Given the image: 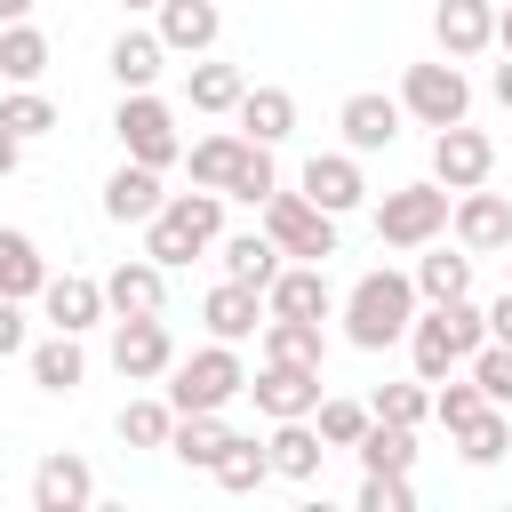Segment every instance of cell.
<instances>
[{
    "label": "cell",
    "instance_id": "obj_1",
    "mask_svg": "<svg viewBox=\"0 0 512 512\" xmlns=\"http://www.w3.org/2000/svg\"><path fill=\"white\" fill-rule=\"evenodd\" d=\"M216 240H224V192H208V184L168 192V200L144 216V256H152L160 272L192 264V256H200V248H216Z\"/></svg>",
    "mask_w": 512,
    "mask_h": 512
},
{
    "label": "cell",
    "instance_id": "obj_2",
    "mask_svg": "<svg viewBox=\"0 0 512 512\" xmlns=\"http://www.w3.org/2000/svg\"><path fill=\"white\" fill-rule=\"evenodd\" d=\"M488 344V312L472 304V296H448V304H424L416 320H408V352H416V376L424 384H440V376H456L472 352Z\"/></svg>",
    "mask_w": 512,
    "mask_h": 512
},
{
    "label": "cell",
    "instance_id": "obj_3",
    "mask_svg": "<svg viewBox=\"0 0 512 512\" xmlns=\"http://www.w3.org/2000/svg\"><path fill=\"white\" fill-rule=\"evenodd\" d=\"M408 320H416V280H408V272L376 264V272H360V280H352V296H344V344L384 352V344H400V336H408Z\"/></svg>",
    "mask_w": 512,
    "mask_h": 512
},
{
    "label": "cell",
    "instance_id": "obj_4",
    "mask_svg": "<svg viewBox=\"0 0 512 512\" xmlns=\"http://www.w3.org/2000/svg\"><path fill=\"white\" fill-rule=\"evenodd\" d=\"M248 392V368H240V352L224 344V336H208L192 360H168V408L176 416H192V408H232Z\"/></svg>",
    "mask_w": 512,
    "mask_h": 512
},
{
    "label": "cell",
    "instance_id": "obj_5",
    "mask_svg": "<svg viewBox=\"0 0 512 512\" xmlns=\"http://www.w3.org/2000/svg\"><path fill=\"white\" fill-rule=\"evenodd\" d=\"M112 136L128 160L144 168H176L184 160V136H176V112L152 96V88H120V112H112Z\"/></svg>",
    "mask_w": 512,
    "mask_h": 512
},
{
    "label": "cell",
    "instance_id": "obj_6",
    "mask_svg": "<svg viewBox=\"0 0 512 512\" xmlns=\"http://www.w3.org/2000/svg\"><path fill=\"white\" fill-rule=\"evenodd\" d=\"M448 184H400V192H384L376 200V240L384 248H432L440 232H448Z\"/></svg>",
    "mask_w": 512,
    "mask_h": 512
},
{
    "label": "cell",
    "instance_id": "obj_7",
    "mask_svg": "<svg viewBox=\"0 0 512 512\" xmlns=\"http://www.w3.org/2000/svg\"><path fill=\"white\" fill-rule=\"evenodd\" d=\"M400 112L424 120V128L464 120V112H472V80H464V64H456V56H440V64H408V72H400Z\"/></svg>",
    "mask_w": 512,
    "mask_h": 512
},
{
    "label": "cell",
    "instance_id": "obj_8",
    "mask_svg": "<svg viewBox=\"0 0 512 512\" xmlns=\"http://www.w3.org/2000/svg\"><path fill=\"white\" fill-rule=\"evenodd\" d=\"M264 232H272V248L296 256V264H328V256H336V216L312 208L304 192H272V200H264Z\"/></svg>",
    "mask_w": 512,
    "mask_h": 512
},
{
    "label": "cell",
    "instance_id": "obj_9",
    "mask_svg": "<svg viewBox=\"0 0 512 512\" xmlns=\"http://www.w3.org/2000/svg\"><path fill=\"white\" fill-rule=\"evenodd\" d=\"M168 360H176V336H168L160 312H128V320L112 328V368H120L128 384H160Z\"/></svg>",
    "mask_w": 512,
    "mask_h": 512
},
{
    "label": "cell",
    "instance_id": "obj_10",
    "mask_svg": "<svg viewBox=\"0 0 512 512\" xmlns=\"http://www.w3.org/2000/svg\"><path fill=\"white\" fill-rule=\"evenodd\" d=\"M448 232H456V248L496 256V248H512V200H504V192H488V184H472V192H456V200H448Z\"/></svg>",
    "mask_w": 512,
    "mask_h": 512
},
{
    "label": "cell",
    "instance_id": "obj_11",
    "mask_svg": "<svg viewBox=\"0 0 512 512\" xmlns=\"http://www.w3.org/2000/svg\"><path fill=\"white\" fill-rule=\"evenodd\" d=\"M488 168H496V144H488L480 128H464V120L432 128V184L472 192V184H488Z\"/></svg>",
    "mask_w": 512,
    "mask_h": 512
},
{
    "label": "cell",
    "instance_id": "obj_12",
    "mask_svg": "<svg viewBox=\"0 0 512 512\" xmlns=\"http://www.w3.org/2000/svg\"><path fill=\"white\" fill-rule=\"evenodd\" d=\"M400 96H384V88H352L344 104H336V128H344V152H384V144H400Z\"/></svg>",
    "mask_w": 512,
    "mask_h": 512
},
{
    "label": "cell",
    "instance_id": "obj_13",
    "mask_svg": "<svg viewBox=\"0 0 512 512\" xmlns=\"http://www.w3.org/2000/svg\"><path fill=\"white\" fill-rule=\"evenodd\" d=\"M296 192H304L312 208H328V216H352V208L368 200L360 152H312V160H304V176H296Z\"/></svg>",
    "mask_w": 512,
    "mask_h": 512
},
{
    "label": "cell",
    "instance_id": "obj_14",
    "mask_svg": "<svg viewBox=\"0 0 512 512\" xmlns=\"http://www.w3.org/2000/svg\"><path fill=\"white\" fill-rule=\"evenodd\" d=\"M248 400H256V416H312L320 408V368H296V360H264L256 376H248Z\"/></svg>",
    "mask_w": 512,
    "mask_h": 512
},
{
    "label": "cell",
    "instance_id": "obj_15",
    "mask_svg": "<svg viewBox=\"0 0 512 512\" xmlns=\"http://www.w3.org/2000/svg\"><path fill=\"white\" fill-rule=\"evenodd\" d=\"M432 40H440V56L472 64L480 48H496V0H440L432 8Z\"/></svg>",
    "mask_w": 512,
    "mask_h": 512
},
{
    "label": "cell",
    "instance_id": "obj_16",
    "mask_svg": "<svg viewBox=\"0 0 512 512\" xmlns=\"http://www.w3.org/2000/svg\"><path fill=\"white\" fill-rule=\"evenodd\" d=\"M40 304H48V328L88 336V328L104 320V280H88V272H48V280H40Z\"/></svg>",
    "mask_w": 512,
    "mask_h": 512
},
{
    "label": "cell",
    "instance_id": "obj_17",
    "mask_svg": "<svg viewBox=\"0 0 512 512\" xmlns=\"http://www.w3.org/2000/svg\"><path fill=\"white\" fill-rule=\"evenodd\" d=\"M264 312H280V320H328L336 312V288H328L320 264H280V280L264 288Z\"/></svg>",
    "mask_w": 512,
    "mask_h": 512
},
{
    "label": "cell",
    "instance_id": "obj_18",
    "mask_svg": "<svg viewBox=\"0 0 512 512\" xmlns=\"http://www.w3.org/2000/svg\"><path fill=\"white\" fill-rule=\"evenodd\" d=\"M200 320H208V336L240 344V336L264 328V288H248V280H216V288L200 296Z\"/></svg>",
    "mask_w": 512,
    "mask_h": 512
},
{
    "label": "cell",
    "instance_id": "obj_19",
    "mask_svg": "<svg viewBox=\"0 0 512 512\" xmlns=\"http://www.w3.org/2000/svg\"><path fill=\"white\" fill-rule=\"evenodd\" d=\"M88 496H96V472H88L72 448L40 456V472H32V512H80Z\"/></svg>",
    "mask_w": 512,
    "mask_h": 512
},
{
    "label": "cell",
    "instance_id": "obj_20",
    "mask_svg": "<svg viewBox=\"0 0 512 512\" xmlns=\"http://www.w3.org/2000/svg\"><path fill=\"white\" fill-rule=\"evenodd\" d=\"M152 16H160L152 32H160V48H168V56H208V48H216V24H224V16H216V0H160Z\"/></svg>",
    "mask_w": 512,
    "mask_h": 512
},
{
    "label": "cell",
    "instance_id": "obj_21",
    "mask_svg": "<svg viewBox=\"0 0 512 512\" xmlns=\"http://www.w3.org/2000/svg\"><path fill=\"white\" fill-rule=\"evenodd\" d=\"M168 304V272L152 264V256H128V264H112L104 272V312H160Z\"/></svg>",
    "mask_w": 512,
    "mask_h": 512
},
{
    "label": "cell",
    "instance_id": "obj_22",
    "mask_svg": "<svg viewBox=\"0 0 512 512\" xmlns=\"http://www.w3.org/2000/svg\"><path fill=\"white\" fill-rule=\"evenodd\" d=\"M160 200H168V192H160V168H144V160H120V168L104 176V216H112V224H144Z\"/></svg>",
    "mask_w": 512,
    "mask_h": 512
},
{
    "label": "cell",
    "instance_id": "obj_23",
    "mask_svg": "<svg viewBox=\"0 0 512 512\" xmlns=\"http://www.w3.org/2000/svg\"><path fill=\"white\" fill-rule=\"evenodd\" d=\"M224 440H232L224 408H192V416H176V424H168V456H176L184 472H208V464L224 456Z\"/></svg>",
    "mask_w": 512,
    "mask_h": 512
},
{
    "label": "cell",
    "instance_id": "obj_24",
    "mask_svg": "<svg viewBox=\"0 0 512 512\" xmlns=\"http://www.w3.org/2000/svg\"><path fill=\"white\" fill-rule=\"evenodd\" d=\"M24 360H32V384H40V392H80V376H88V352H80V336H72V328H56V336L24 344Z\"/></svg>",
    "mask_w": 512,
    "mask_h": 512
},
{
    "label": "cell",
    "instance_id": "obj_25",
    "mask_svg": "<svg viewBox=\"0 0 512 512\" xmlns=\"http://www.w3.org/2000/svg\"><path fill=\"white\" fill-rule=\"evenodd\" d=\"M264 456H272V472H280V480H320L328 440L312 432V416H280V432L264 440Z\"/></svg>",
    "mask_w": 512,
    "mask_h": 512
},
{
    "label": "cell",
    "instance_id": "obj_26",
    "mask_svg": "<svg viewBox=\"0 0 512 512\" xmlns=\"http://www.w3.org/2000/svg\"><path fill=\"white\" fill-rule=\"evenodd\" d=\"M232 120H240L248 144H280V136L296 128V96H288V88H240Z\"/></svg>",
    "mask_w": 512,
    "mask_h": 512
},
{
    "label": "cell",
    "instance_id": "obj_27",
    "mask_svg": "<svg viewBox=\"0 0 512 512\" xmlns=\"http://www.w3.org/2000/svg\"><path fill=\"white\" fill-rule=\"evenodd\" d=\"M264 360L320 368V360H328V328H320V320H280V312H264Z\"/></svg>",
    "mask_w": 512,
    "mask_h": 512
},
{
    "label": "cell",
    "instance_id": "obj_28",
    "mask_svg": "<svg viewBox=\"0 0 512 512\" xmlns=\"http://www.w3.org/2000/svg\"><path fill=\"white\" fill-rule=\"evenodd\" d=\"M40 280H48V256L32 248V232H8L0 224V296H40Z\"/></svg>",
    "mask_w": 512,
    "mask_h": 512
},
{
    "label": "cell",
    "instance_id": "obj_29",
    "mask_svg": "<svg viewBox=\"0 0 512 512\" xmlns=\"http://www.w3.org/2000/svg\"><path fill=\"white\" fill-rule=\"evenodd\" d=\"M224 280L272 288V280H280V248H272V232H232V240H224Z\"/></svg>",
    "mask_w": 512,
    "mask_h": 512
},
{
    "label": "cell",
    "instance_id": "obj_30",
    "mask_svg": "<svg viewBox=\"0 0 512 512\" xmlns=\"http://www.w3.org/2000/svg\"><path fill=\"white\" fill-rule=\"evenodd\" d=\"M408 280H416V304L472 296V248H464V256H448V248H440V256H416V272H408Z\"/></svg>",
    "mask_w": 512,
    "mask_h": 512
},
{
    "label": "cell",
    "instance_id": "obj_31",
    "mask_svg": "<svg viewBox=\"0 0 512 512\" xmlns=\"http://www.w3.org/2000/svg\"><path fill=\"white\" fill-rule=\"evenodd\" d=\"M352 448H360V464H368V472H416V432H408V424L368 416V432H360Z\"/></svg>",
    "mask_w": 512,
    "mask_h": 512
},
{
    "label": "cell",
    "instance_id": "obj_32",
    "mask_svg": "<svg viewBox=\"0 0 512 512\" xmlns=\"http://www.w3.org/2000/svg\"><path fill=\"white\" fill-rule=\"evenodd\" d=\"M208 472H216V488H232V496H248V488H264V480H272V456H264V440H248V432H232V440H224V456H216Z\"/></svg>",
    "mask_w": 512,
    "mask_h": 512
},
{
    "label": "cell",
    "instance_id": "obj_33",
    "mask_svg": "<svg viewBox=\"0 0 512 512\" xmlns=\"http://www.w3.org/2000/svg\"><path fill=\"white\" fill-rule=\"evenodd\" d=\"M0 72H8L16 88H32V80L48 72V32H40V24H24V16H16V24H0Z\"/></svg>",
    "mask_w": 512,
    "mask_h": 512
},
{
    "label": "cell",
    "instance_id": "obj_34",
    "mask_svg": "<svg viewBox=\"0 0 512 512\" xmlns=\"http://www.w3.org/2000/svg\"><path fill=\"white\" fill-rule=\"evenodd\" d=\"M160 64H168L160 32H120V40H112V80H120V88H152Z\"/></svg>",
    "mask_w": 512,
    "mask_h": 512
},
{
    "label": "cell",
    "instance_id": "obj_35",
    "mask_svg": "<svg viewBox=\"0 0 512 512\" xmlns=\"http://www.w3.org/2000/svg\"><path fill=\"white\" fill-rule=\"evenodd\" d=\"M240 64H208V56H192V72H184V96H192V112H232L240 104Z\"/></svg>",
    "mask_w": 512,
    "mask_h": 512
},
{
    "label": "cell",
    "instance_id": "obj_36",
    "mask_svg": "<svg viewBox=\"0 0 512 512\" xmlns=\"http://www.w3.org/2000/svg\"><path fill=\"white\" fill-rule=\"evenodd\" d=\"M448 440H456V456H464V464H480V472H488V464L512 448V416H504V408H480V416H472V424H456Z\"/></svg>",
    "mask_w": 512,
    "mask_h": 512
},
{
    "label": "cell",
    "instance_id": "obj_37",
    "mask_svg": "<svg viewBox=\"0 0 512 512\" xmlns=\"http://www.w3.org/2000/svg\"><path fill=\"white\" fill-rule=\"evenodd\" d=\"M240 152H248V136H200L184 160H192V184H208V192H224L232 184V168H240Z\"/></svg>",
    "mask_w": 512,
    "mask_h": 512
},
{
    "label": "cell",
    "instance_id": "obj_38",
    "mask_svg": "<svg viewBox=\"0 0 512 512\" xmlns=\"http://www.w3.org/2000/svg\"><path fill=\"white\" fill-rule=\"evenodd\" d=\"M280 192V168H272V144H248L240 152V168H232V184H224V200H248V208H264Z\"/></svg>",
    "mask_w": 512,
    "mask_h": 512
},
{
    "label": "cell",
    "instance_id": "obj_39",
    "mask_svg": "<svg viewBox=\"0 0 512 512\" xmlns=\"http://www.w3.org/2000/svg\"><path fill=\"white\" fill-rule=\"evenodd\" d=\"M368 416H384V424H408V432H416V424L432 416V384H424V376H416V384H376Z\"/></svg>",
    "mask_w": 512,
    "mask_h": 512
},
{
    "label": "cell",
    "instance_id": "obj_40",
    "mask_svg": "<svg viewBox=\"0 0 512 512\" xmlns=\"http://www.w3.org/2000/svg\"><path fill=\"white\" fill-rule=\"evenodd\" d=\"M312 432H320L328 448H352V440L368 432V400H328V392H320V408H312Z\"/></svg>",
    "mask_w": 512,
    "mask_h": 512
},
{
    "label": "cell",
    "instance_id": "obj_41",
    "mask_svg": "<svg viewBox=\"0 0 512 512\" xmlns=\"http://www.w3.org/2000/svg\"><path fill=\"white\" fill-rule=\"evenodd\" d=\"M168 424H176L168 400H128V408H120V440H128V448H168Z\"/></svg>",
    "mask_w": 512,
    "mask_h": 512
},
{
    "label": "cell",
    "instance_id": "obj_42",
    "mask_svg": "<svg viewBox=\"0 0 512 512\" xmlns=\"http://www.w3.org/2000/svg\"><path fill=\"white\" fill-rule=\"evenodd\" d=\"M0 128L32 144V136H48V128H56V104H48L40 88H16V96H0Z\"/></svg>",
    "mask_w": 512,
    "mask_h": 512
},
{
    "label": "cell",
    "instance_id": "obj_43",
    "mask_svg": "<svg viewBox=\"0 0 512 512\" xmlns=\"http://www.w3.org/2000/svg\"><path fill=\"white\" fill-rule=\"evenodd\" d=\"M464 368H472V384H480V400H496V408H512V344H496V336H488V344H480V352H472Z\"/></svg>",
    "mask_w": 512,
    "mask_h": 512
},
{
    "label": "cell",
    "instance_id": "obj_44",
    "mask_svg": "<svg viewBox=\"0 0 512 512\" xmlns=\"http://www.w3.org/2000/svg\"><path fill=\"white\" fill-rule=\"evenodd\" d=\"M480 408H496V400H480V384H472V376H464V384H448V376H440V392H432V416H440L448 432H456V424H472Z\"/></svg>",
    "mask_w": 512,
    "mask_h": 512
},
{
    "label": "cell",
    "instance_id": "obj_45",
    "mask_svg": "<svg viewBox=\"0 0 512 512\" xmlns=\"http://www.w3.org/2000/svg\"><path fill=\"white\" fill-rule=\"evenodd\" d=\"M408 504H416L408 472H368L360 480V512H408Z\"/></svg>",
    "mask_w": 512,
    "mask_h": 512
},
{
    "label": "cell",
    "instance_id": "obj_46",
    "mask_svg": "<svg viewBox=\"0 0 512 512\" xmlns=\"http://www.w3.org/2000/svg\"><path fill=\"white\" fill-rule=\"evenodd\" d=\"M24 344H32V336H24V304H16V296H0V360H16Z\"/></svg>",
    "mask_w": 512,
    "mask_h": 512
},
{
    "label": "cell",
    "instance_id": "obj_47",
    "mask_svg": "<svg viewBox=\"0 0 512 512\" xmlns=\"http://www.w3.org/2000/svg\"><path fill=\"white\" fill-rule=\"evenodd\" d=\"M488 336H496V344H512V288L488 304Z\"/></svg>",
    "mask_w": 512,
    "mask_h": 512
},
{
    "label": "cell",
    "instance_id": "obj_48",
    "mask_svg": "<svg viewBox=\"0 0 512 512\" xmlns=\"http://www.w3.org/2000/svg\"><path fill=\"white\" fill-rule=\"evenodd\" d=\"M16 168H24V136H8V128H0V176H16Z\"/></svg>",
    "mask_w": 512,
    "mask_h": 512
},
{
    "label": "cell",
    "instance_id": "obj_49",
    "mask_svg": "<svg viewBox=\"0 0 512 512\" xmlns=\"http://www.w3.org/2000/svg\"><path fill=\"white\" fill-rule=\"evenodd\" d=\"M496 48L512 56V0H496Z\"/></svg>",
    "mask_w": 512,
    "mask_h": 512
},
{
    "label": "cell",
    "instance_id": "obj_50",
    "mask_svg": "<svg viewBox=\"0 0 512 512\" xmlns=\"http://www.w3.org/2000/svg\"><path fill=\"white\" fill-rule=\"evenodd\" d=\"M496 104H504V112H512V56H504V64H496Z\"/></svg>",
    "mask_w": 512,
    "mask_h": 512
},
{
    "label": "cell",
    "instance_id": "obj_51",
    "mask_svg": "<svg viewBox=\"0 0 512 512\" xmlns=\"http://www.w3.org/2000/svg\"><path fill=\"white\" fill-rule=\"evenodd\" d=\"M16 16H32V0H0V24H16Z\"/></svg>",
    "mask_w": 512,
    "mask_h": 512
},
{
    "label": "cell",
    "instance_id": "obj_52",
    "mask_svg": "<svg viewBox=\"0 0 512 512\" xmlns=\"http://www.w3.org/2000/svg\"><path fill=\"white\" fill-rule=\"evenodd\" d=\"M128 8H160V0H128Z\"/></svg>",
    "mask_w": 512,
    "mask_h": 512
},
{
    "label": "cell",
    "instance_id": "obj_53",
    "mask_svg": "<svg viewBox=\"0 0 512 512\" xmlns=\"http://www.w3.org/2000/svg\"><path fill=\"white\" fill-rule=\"evenodd\" d=\"M504 288H512V256H504Z\"/></svg>",
    "mask_w": 512,
    "mask_h": 512
}]
</instances>
